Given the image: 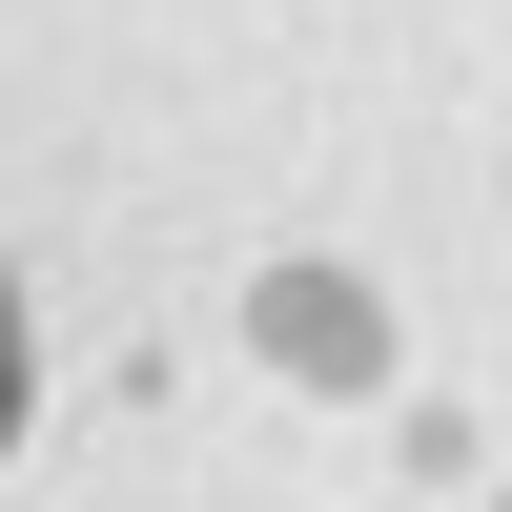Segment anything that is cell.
I'll return each instance as SVG.
<instances>
[{
	"label": "cell",
	"instance_id": "obj_1",
	"mask_svg": "<svg viewBox=\"0 0 512 512\" xmlns=\"http://www.w3.org/2000/svg\"><path fill=\"white\" fill-rule=\"evenodd\" d=\"M267 328H287V349H308V369H369V308H349V287H287Z\"/></svg>",
	"mask_w": 512,
	"mask_h": 512
},
{
	"label": "cell",
	"instance_id": "obj_2",
	"mask_svg": "<svg viewBox=\"0 0 512 512\" xmlns=\"http://www.w3.org/2000/svg\"><path fill=\"white\" fill-rule=\"evenodd\" d=\"M0 431H21V308H0Z\"/></svg>",
	"mask_w": 512,
	"mask_h": 512
}]
</instances>
